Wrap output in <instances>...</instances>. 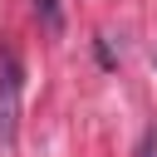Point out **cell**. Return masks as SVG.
I'll use <instances>...</instances> for the list:
<instances>
[{
	"instance_id": "obj_3",
	"label": "cell",
	"mask_w": 157,
	"mask_h": 157,
	"mask_svg": "<svg viewBox=\"0 0 157 157\" xmlns=\"http://www.w3.org/2000/svg\"><path fill=\"white\" fill-rule=\"evenodd\" d=\"M137 157H157V128H147V132H142V147H137Z\"/></svg>"
},
{
	"instance_id": "obj_2",
	"label": "cell",
	"mask_w": 157,
	"mask_h": 157,
	"mask_svg": "<svg viewBox=\"0 0 157 157\" xmlns=\"http://www.w3.org/2000/svg\"><path fill=\"white\" fill-rule=\"evenodd\" d=\"M34 15L44 20V29H64V10H59V0H34Z\"/></svg>"
},
{
	"instance_id": "obj_1",
	"label": "cell",
	"mask_w": 157,
	"mask_h": 157,
	"mask_svg": "<svg viewBox=\"0 0 157 157\" xmlns=\"http://www.w3.org/2000/svg\"><path fill=\"white\" fill-rule=\"evenodd\" d=\"M20 93H25L20 59H15V49L0 44V147H10L20 132Z\"/></svg>"
}]
</instances>
